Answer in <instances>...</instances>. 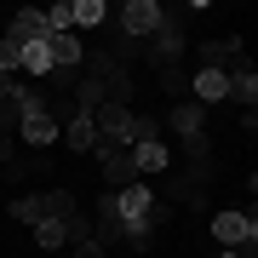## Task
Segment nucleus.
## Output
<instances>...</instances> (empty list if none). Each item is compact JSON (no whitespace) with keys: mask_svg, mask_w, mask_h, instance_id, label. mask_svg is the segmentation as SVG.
Wrapping results in <instances>:
<instances>
[{"mask_svg":"<svg viewBox=\"0 0 258 258\" xmlns=\"http://www.w3.org/2000/svg\"><path fill=\"white\" fill-rule=\"evenodd\" d=\"M166 161H172V155H166V144L155 138V144H132V172H166Z\"/></svg>","mask_w":258,"mask_h":258,"instance_id":"nucleus-10","label":"nucleus"},{"mask_svg":"<svg viewBox=\"0 0 258 258\" xmlns=\"http://www.w3.org/2000/svg\"><path fill=\"white\" fill-rule=\"evenodd\" d=\"M189 86H195L201 103H224V98H230V75H224V69H195Z\"/></svg>","mask_w":258,"mask_h":258,"instance_id":"nucleus-6","label":"nucleus"},{"mask_svg":"<svg viewBox=\"0 0 258 258\" xmlns=\"http://www.w3.org/2000/svg\"><path fill=\"white\" fill-rule=\"evenodd\" d=\"M35 241H40V247H63V241H69V218H40L35 224Z\"/></svg>","mask_w":258,"mask_h":258,"instance_id":"nucleus-17","label":"nucleus"},{"mask_svg":"<svg viewBox=\"0 0 258 258\" xmlns=\"http://www.w3.org/2000/svg\"><path fill=\"white\" fill-rule=\"evenodd\" d=\"M178 57H184V23L166 18V23L155 29V63H178Z\"/></svg>","mask_w":258,"mask_h":258,"instance_id":"nucleus-7","label":"nucleus"},{"mask_svg":"<svg viewBox=\"0 0 258 258\" xmlns=\"http://www.w3.org/2000/svg\"><path fill=\"white\" fill-rule=\"evenodd\" d=\"M40 35H46V12H40V6H18V18H12L6 23V35H0V40H12V46H29V40H40Z\"/></svg>","mask_w":258,"mask_h":258,"instance_id":"nucleus-5","label":"nucleus"},{"mask_svg":"<svg viewBox=\"0 0 258 258\" xmlns=\"http://www.w3.org/2000/svg\"><path fill=\"white\" fill-rule=\"evenodd\" d=\"M109 201L126 224V247H144L149 241V207H155V189L149 184H126V189H109Z\"/></svg>","mask_w":258,"mask_h":258,"instance_id":"nucleus-1","label":"nucleus"},{"mask_svg":"<svg viewBox=\"0 0 258 258\" xmlns=\"http://www.w3.org/2000/svg\"><path fill=\"white\" fill-rule=\"evenodd\" d=\"M212 235H218L224 247H252L258 241V218L252 212H218V218H212Z\"/></svg>","mask_w":258,"mask_h":258,"instance_id":"nucleus-4","label":"nucleus"},{"mask_svg":"<svg viewBox=\"0 0 258 258\" xmlns=\"http://www.w3.org/2000/svg\"><path fill=\"white\" fill-rule=\"evenodd\" d=\"M46 29H52V35L75 29V0H57V6H46Z\"/></svg>","mask_w":258,"mask_h":258,"instance_id":"nucleus-18","label":"nucleus"},{"mask_svg":"<svg viewBox=\"0 0 258 258\" xmlns=\"http://www.w3.org/2000/svg\"><path fill=\"white\" fill-rule=\"evenodd\" d=\"M166 120H172V132H178L184 144H201V120H207V109H201V103H178Z\"/></svg>","mask_w":258,"mask_h":258,"instance_id":"nucleus-8","label":"nucleus"},{"mask_svg":"<svg viewBox=\"0 0 258 258\" xmlns=\"http://www.w3.org/2000/svg\"><path fill=\"white\" fill-rule=\"evenodd\" d=\"M103 23H109L103 0H75V29H103Z\"/></svg>","mask_w":258,"mask_h":258,"instance_id":"nucleus-14","label":"nucleus"},{"mask_svg":"<svg viewBox=\"0 0 258 258\" xmlns=\"http://www.w3.org/2000/svg\"><path fill=\"white\" fill-rule=\"evenodd\" d=\"M161 86H166V92H184V86H189V75L178 69V63H161Z\"/></svg>","mask_w":258,"mask_h":258,"instance_id":"nucleus-20","label":"nucleus"},{"mask_svg":"<svg viewBox=\"0 0 258 258\" xmlns=\"http://www.w3.org/2000/svg\"><path fill=\"white\" fill-rule=\"evenodd\" d=\"M241 52V40L230 35V40H207L201 46V69H224V57H235Z\"/></svg>","mask_w":258,"mask_h":258,"instance_id":"nucleus-16","label":"nucleus"},{"mask_svg":"<svg viewBox=\"0 0 258 258\" xmlns=\"http://www.w3.org/2000/svg\"><path fill=\"white\" fill-rule=\"evenodd\" d=\"M98 235H109V241H126V224H120V212H115V201H109V195L98 201Z\"/></svg>","mask_w":258,"mask_h":258,"instance_id":"nucleus-15","label":"nucleus"},{"mask_svg":"<svg viewBox=\"0 0 258 258\" xmlns=\"http://www.w3.org/2000/svg\"><path fill=\"white\" fill-rule=\"evenodd\" d=\"M161 138V120H149V115H126V132H120V144H155Z\"/></svg>","mask_w":258,"mask_h":258,"instance_id":"nucleus-12","label":"nucleus"},{"mask_svg":"<svg viewBox=\"0 0 258 258\" xmlns=\"http://www.w3.org/2000/svg\"><path fill=\"white\" fill-rule=\"evenodd\" d=\"M63 144H69V149H81V155H92V149H98V126H92V115H69Z\"/></svg>","mask_w":258,"mask_h":258,"instance_id":"nucleus-9","label":"nucleus"},{"mask_svg":"<svg viewBox=\"0 0 258 258\" xmlns=\"http://www.w3.org/2000/svg\"><path fill=\"white\" fill-rule=\"evenodd\" d=\"M92 155L103 161V184L109 189H126V184H138V172H132V149L126 144H109V138H98Z\"/></svg>","mask_w":258,"mask_h":258,"instance_id":"nucleus-3","label":"nucleus"},{"mask_svg":"<svg viewBox=\"0 0 258 258\" xmlns=\"http://www.w3.org/2000/svg\"><path fill=\"white\" fill-rule=\"evenodd\" d=\"M18 120H23V109H18V98H6V103H0V132H12V126H18Z\"/></svg>","mask_w":258,"mask_h":258,"instance_id":"nucleus-21","label":"nucleus"},{"mask_svg":"<svg viewBox=\"0 0 258 258\" xmlns=\"http://www.w3.org/2000/svg\"><path fill=\"white\" fill-rule=\"evenodd\" d=\"M115 23H120V35H126V40H144V35H155V29L166 23V12L155 6V0H126Z\"/></svg>","mask_w":258,"mask_h":258,"instance_id":"nucleus-2","label":"nucleus"},{"mask_svg":"<svg viewBox=\"0 0 258 258\" xmlns=\"http://www.w3.org/2000/svg\"><path fill=\"white\" fill-rule=\"evenodd\" d=\"M75 103H81L75 115H92L103 103V81H98V75H81V81H75Z\"/></svg>","mask_w":258,"mask_h":258,"instance_id":"nucleus-13","label":"nucleus"},{"mask_svg":"<svg viewBox=\"0 0 258 258\" xmlns=\"http://www.w3.org/2000/svg\"><path fill=\"white\" fill-rule=\"evenodd\" d=\"M224 75H230V98H235V103H252V98H258V75H252L247 63H224Z\"/></svg>","mask_w":258,"mask_h":258,"instance_id":"nucleus-11","label":"nucleus"},{"mask_svg":"<svg viewBox=\"0 0 258 258\" xmlns=\"http://www.w3.org/2000/svg\"><path fill=\"white\" fill-rule=\"evenodd\" d=\"M224 258H241V252H224Z\"/></svg>","mask_w":258,"mask_h":258,"instance_id":"nucleus-24","label":"nucleus"},{"mask_svg":"<svg viewBox=\"0 0 258 258\" xmlns=\"http://www.w3.org/2000/svg\"><path fill=\"white\" fill-rule=\"evenodd\" d=\"M75 258H103V241L98 235H81V241H75Z\"/></svg>","mask_w":258,"mask_h":258,"instance_id":"nucleus-22","label":"nucleus"},{"mask_svg":"<svg viewBox=\"0 0 258 258\" xmlns=\"http://www.w3.org/2000/svg\"><path fill=\"white\" fill-rule=\"evenodd\" d=\"M18 86H23V75H0V103H6L12 92H18Z\"/></svg>","mask_w":258,"mask_h":258,"instance_id":"nucleus-23","label":"nucleus"},{"mask_svg":"<svg viewBox=\"0 0 258 258\" xmlns=\"http://www.w3.org/2000/svg\"><path fill=\"white\" fill-rule=\"evenodd\" d=\"M12 218H18V224H40V218H46L40 195H23V201H12Z\"/></svg>","mask_w":258,"mask_h":258,"instance_id":"nucleus-19","label":"nucleus"}]
</instances>
